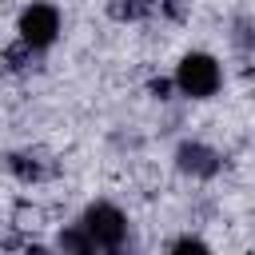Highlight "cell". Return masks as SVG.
Listing matches in <instances>:
<instances>
[{
    "label": "cell",
    "mask_w": 255,
    "mask_h": 255,
    "mask_svg": "<svg viewBox=\"0 0 255 255\" xmlns=\"http://www.w3.org/2000/svg\"><path fill=\"white\" fill-rule=\"evenodd\" d=\"M219 84H223V68L207 52H187L175 64V88L191 100H211L219 92Z\"/></svg>",
    "instance_id": "obj_1"
},
{
    "label": "cell",
    "mask_w": 255,
    "mask_h": 255,
    "mask_svg": "<svg viewBox=\"0 0 255 255\" xmlns=\"http://www.w3.org/2000/svg\"><path fill=\"white\" fill-rule=\"evenodd\" d=\"M60 36V8L48 4V0H32L24 12H20V44L40 52L48 48L52 40Z\"/></svg>",
    "instance_id": "obj_2"
},
{
    "label": "cell",
    "mask_w": 255,
    "mask_h": 255,
    "mask_svg": "<svg viewBox=\"0 0 255 255\" xmlns=\"http://www.w3.org/2000/svg\"><path fill=\"white\" fill-rule=\"evenodd\" d=\"M80 223H84V231L92 235V243L104 247V251H116V247H124V239H128V215H124L120 207H112V203H92Z\"/></svg>",
    "instance_id": "obj_3"
},
{
    "label": "cell",
    "mask_w": 255,
    "mask_h": 255,
    "mask_svg": "<svg viewBox=\"0 0 255 255\" xmlns=\"http://www.w3.org/2000/svg\"><path fill=\"white\" fill-rule=\"evenodd\" d=\"M175 159H179V171L183 175H195V179H211L219 171V155L207 143H183L175 151Z\"/></svg>",
    "instance_id": "obj_4"
},
{
    "label": "cell",
    "mask_w": 255,
    "mask_h": 255,
    "mask_svg": "<svg viewBox=\"0 0 255 255\" xmlns=\"http://www.w3.org/2000/svg\"><path fill=\"white\" fill-rule=\"evenodd\" d=\"M155 8V0H116L112 4V12L120 16V20H139V16H147Z\"/></svg>",
    "instance_id": "obj_5"
},
{
    "label": "cell",
    "mask_w": 255,
    "mask_h": 255,
    "mask_svg": "<svg viewBox=\"0 0 255 255\" xmlns=\"http://www.w3.org/2000/svg\"><path fill=\"white\" fill-rule=\"evenodd\" d=\"M171 251H207V243L187 235V239H175V243H171Z\"/></svg>",
    "instance_id": "obj_6"
},
{
    "label": "cell",
    "mask_w": 255,
    "mask_h": 255,
    "mask_svg": "<svg viewBox=\"0 0 255 255\" xmlns=\"http://www.w3.org/2000/svg\"><path fill=\"white\" fill-rule=\"evenodd\" d=\"M163 12H167V16H175V20H179V16H183V12H187V0H163Z\"/></svg>",
    "instance_id": "obj_7"
}]
</instances>
